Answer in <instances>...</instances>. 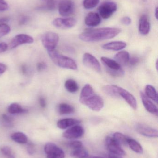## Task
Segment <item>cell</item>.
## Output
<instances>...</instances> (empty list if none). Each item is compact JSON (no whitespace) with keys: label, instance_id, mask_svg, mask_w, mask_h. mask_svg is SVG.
<instances>
[{"label":"cell","instance_id":"obj_1","mask_svg":"<svg viewBox=\"0 0 158 158\" xmlns=\"http://www.w3.org/2000/svg\"><path fill=\"white\" fill-rule=\"evenodd\" d=\"M121 32L118 28L104 27L86 30L79 35L80 40L86 42H95L115 38Z\"/></svg>","mask_w":158,"mask_h":158},{"label":"cell","instance_id":"obj_2","mask_svg":"<svg viewBox=\"0 0 158 158\" xmlns=\"http://www.w3.org/2000/svg\"><path fill=\"white\" fill-rule=\"evenodd\" d=\"M79 101L92 110L99 111L105 106L104 100L101 97L95 93L93 88L90 84H86L82 89Z\"/></svg>","mask_w":158,"mask_h":158},{"label":"cell","instance_id":"obj_3","mask_svg":"<svg viewBox=\"0 0 158 158\" xmlns=\"http://www.w3.org/2000/svg\"><path fill=\"white\" fill-rule=\"evenodd\" d=\"M50 58L58 66L62 68L71 70H77L78 65L77 63L71 58L63 55L60 54L56 50L47 51Z\"/></svg>","mask_w":158,"mask_h":158},{"label":"cell","instance_id":"obj_4","mask_svg":"<svg viewBox=\"0 0 158 158\" xmlns=\"http://www.w3.org/2000/svg\"><path fill=\"white\" fill-rule=\"evenodd\" d=\"M101 60L105 66L106 72L110 76L116 77L124 76V70L122 69L121 66L115 60L105 56L101 57Z\"/></svg>","mask_w":158,"mask_h":158},{"label":"cell","instance_id":"obj_5","mask_svg":"<svg viewBox=\"0 0 158 158\" xmlns=\"http://www.w3.org/2000/svg\"><path fill=\"white\" fill-rule=\"evenodd\" d=\"M59 39L58 34L49 31L43 34L41 37L42 43L47 51H53L55 49Z\"/></svg>","mask_w":158,"mask_h":158},{"label":"cell","instance_id":"obj_6","mask_svg":"<svg viewBox=\"0 0 158 158\" xmlns=\"http://www.w3.org/2000/svg\"><path fill=\"white\" fill-rule=\"evenodd\" d=\"M117 9V4L113 2L107 1L102 3L98 7L99 15L104 19L109 18Z\"/></svg>","mask_w":158,"mask_h":158},{"label":"cell","instance_id":"obj_7","mask_svg":"<svg viewBox=\"0 0 158 158\" xmlns=\"http://www.w3.org/2000/svg\"><path fill=\"white\" fill-rule=\"evenodd\" d=\"M105 145L107 149L110 154L118 156L126 155L125 151L122 148V146L113 138V136H107L105 139Z\"/></svg>","mask_w":158,"mask_h":158},{"label":"cell","instance_id":"obj_8","mask_svg":"<svg viewBox=\"0 0 158 158\" xmlns=\"http://www.w3.org/2000/svg\"><path fill=\"white\" fill-rule=\"evenodd\" d=\"M44 151L47 158H65L63 150L53 143H46L45 146Z\"/></svg>","mask_w":158,"mask_h":158},{"label":"cell","instance_id":"obj_9","mask_svg":"<svg viewBox=\"0 0 158 158\" xmlns=\"http://www.w3.org/2000/svg\"><path fill=\"white\" fill-rule=\"evenodd\" d=\"M75 6L72 0H62L58 5V12L60 15L68 17L74 14Z\"/></svg>","mask_w":158,"mask_h":158},{"label":"cell","instance_id":"obj_10","mask_svg":"<svg viewBox=\"0 0 158 158\" xmlns=\"http://www.w3.org/2000/svg\"><path fill=\"white\" fill-rule=\"evenodd\" d=\"M83 65L97 72L101 71V66L99 61L94 56L89 53H85L82 58Z\"/></svg>","mask_w":158,"mask_h":158},{"label":"cell","instance_id":"obj_11","mask_svg":"<svg viewBox=\"0 0 158 158\" xmlns=\"http://www.w3.org/2000/svg\"><path fill=\"white\" fill-rule=\"evenodd\" d=\"M34 42L33 38L25 34H19L12 39L9 44L10 49L16 48L19 45L24 44H30Z\"/></svg>","mask_w":158,"mask_h":158},{"label":"cell","instance_id":"obj_12","mask_svg":"<svg viewBox=\"0 0 158 158\" xmlns=\"http://www.w3.org/2000/svg\"><path fill=\"white\" fill-rule=\"evenodd\" d=\"M115 87L119 96L122 97L133 109L136 110L137 108V101L133 95L120 86L115 85Z\"/></svg>","mask_w":158,"mask_h":158},{"label":"cell","instance_id":"obj_13","mask_svg":"<svg viewBox=\"0 0 158 158\" xmlns=\"http://www.w3.org/2000/svg\"><path fill=\"white\" fill-rule=\"evenodd\" d=\"M77 20L72 18H58L53 20L52 24L57 28L67 29L74 27L77 24Z\"/></svg>","mask_w":158,"mask_h":158},{"label":"cell","instance_id":"obj_14","mask_svg":"<svg viewBox=\"0 0 158 158\" xmlns=\"http://www.w3.org/2000/svg\"><path fill=\"white\" fill-rule=\"evenodd\" d=\"M84 133L83 128L80 125H74L70 127L63 133V136L68 139H75L81 138Z\"/></svg>","mask_w":158,"mask_h":158},{"label":"cell","instance_id":"obj_15","mask_svg":"<svg viewBox=\"0 0 158 158\" xmlns=\"http://www.w3.org/2000/svg\"><path fill=\"white\" fill-rule=\"evenodd\" d=\"M135 129L139 134L146 137L150 138H156L158 137L157 130L146 124L138 123L135 126Z\"/></svg>","mask_w":158,"mask_h":158},{"label":"cell","instance_id":"obj_16","mask_svg":"<svg viewBox=\"0 0 158 158\" xmlns=\"http://www.w3.org/2000/svg\"><path fill=\"white\" fill-rule=\"evenodd\" d=\"M139 31L143 35H147L150 30V23L149 17L145 14L142 15L139 22Z\"/></svg>","mask_w":158,"mask_h":158},{"label":"cell","instance_id":"obj_17","mask_svg":"<svg viewBox=\"0 0 158 158\" xmlns=\"http://www.w3.org/2000/svg\"><path fill=\"white\" fill-rule=\"evenodd\" d=\"M141 99L144 106L146 110L154 115H157L158 108L155 105L152 101H151L150 98H148L144 93L141 92L140 93Z\"/></svg>","mask_w":158,"mask_h":158},{"label":"cell","instance_id":"obj_18","mask_svg":"<svg viewBox=\"0 0 158 158\" xmlns=\"http://www.w3.org/2000/svg\"><path fill=\"white\" fill-rule=\"evenodd\" d=\"M101 22V18L99 14L94 12H90L87 14L84 19L85 25L90 27H96Z\"/></svg>","mask_w":158,"mask_h":158},{"label":"cell","instance_id":"obj_19","mask_svg":"<svg viewBox=\"0 0 158 158\" xmlns=\"http://www.w3.org/2000/svg\"><path fill=\"white\" fill-rule=\"evenodd\" d=\"M126 46L127 44L125 42L117 41L105 44L102 48L108 51H118L124 49Z\"/></svg>","mask_w":158,"mask_h":158},{"label":"cell","instance_id":"obj_20","mask_svg":"<svg viewBox=\"0 0 158 158\" xmlns=\"http://www.w3.org/2000/svg\"><path fill=\"white\" fill-rule=\"evenodd\" d=\"M81 121L79 120L73 118H65L59 120L57 123L58 127L59 129L64 130L70 128L71 126L78 125L80 123Z\"/></svg>","mask_w":158,"mask_h":158},{"label":"cell","instance_id":"obj_21","mask_svg":"<svg viewBox=\"0 0 158 158\" xmlns=\"http://www.w3.org/2000/svg\"><path fill=\"white\" fill-rule=\"evenodd\" d=\"M130 54L127 51H121L115 55V61L121 66H126L128 64L130 60Z\"/></svg>","mask_w":158,"mask_h":158},{"label":"cell","instance_id":"obj_22","mask_svg":"<svg viewBox=\"0 0 158 158\" xmlns=\"http://www.w3.org/2000/svg\"><path fill=\"white\" fill-rule=\"evenodd\" d=\"M70 156L73 158H87L89 156L87 150L83 146L72 149Z\"/></svg>","mask_w":158,"mask_h":158},{"label":"cell","instance_id":"obj_23","mask_svg":"<svg viewBox=\"0 0 158 158\" xmlns=\"http://www.w3.org/2000/svg\"><path fill=\"white\" fill-rule=\"evenodd\" d=\"M127 145L129 146L133 151L137 154H142L143 152L141 144L137 141L131 137H128Z\"/></svg>","mask_w":158,"mask_h":158},{"label":"cell","instance_id":"obj_24","mask_svg":"<svg viewBox=\"0 0 158 158\" xmlns=\"http://www.w3.org/2000/svg\"><path fill=\"white\" fill-rule=\"evenodd\" d=\"M145 94L148 98L157 103L158 95L156 90L154 86L151 85H147L145 87Z\"/></svg>","mask_w":158,"mask_h":158},{"label":"cell","instance_id":"obj_25","mask_svg":"<svg viewBox=\"0 0 158 158\" xmlns=\"http://www.w3.org/2000/svg\"><path fill=\"white\" fill-rule=\"evenodd\" d=\"M11 138L14 142L18 143L26 144L28 143V138L27 135L20 132H17L12 134Z\"/></svg>","mask_w":158,"mask_h":158},{"label":"cell","instance_id":"obj_26","mask_svg":"<svg viewBox=\"0 0 158 158\" xmlns=\"http://www.w3.org/2000/svg\"><path fill=\"white\" fill-rule=\"evenodd\" d=\"M8 111L11 114H22L26 113L27 110L23 108L19 104L16 103H12L8 108Z\"/></svg>","mask_w":158,"mask_h":158},{"label":"cell","instance_id":"obj_27","mask_svg":"<svg viewBox=\"0 0 158 158\" xmlns=\"http://www.w3.org/2000/svg\"><path fill=\"white\" fill-rule=\"evenodd\" d=\"M75 109L72 106L66 103H61L58 106V111L60 115H67L73 113Z\"/></svg>","mask_w":158,"mask_h":158},{"label":"cell","instance_id":"obj_28","mask_svg":"<svg viewBox=\"0 0 158 158\" xmlns=\"http://www.w3.org/2000/svg\"><path fill=\"white\" fill-rule=\"evenodd\" d=\"M65 88L70 93H74L79 90V85L77 82L73 79H68L65 83Z\"/></svg>","mask_w":158,"mask_h":158},{"label":"cell","instance_id":"obj_29","mask_svg":"<svg viewBox=\"0 0 158 158\" xmlns=\"http://www.w3.org/2000/svg\"><path fill=\"white\" fill-rule=\"evenodd\" d=\"M103 91L107 94L113 98H119L120 97L117 93L115 85H107L103 87Z\"/></svg>","mask_w":158,"mask_h":158},{"label":"cell","instance_id":"obj_30","mask_svg":"<svg viewBox=\"0 0 158 158\" xmlns=\"http://www.w3.org/2000/svg\"><path fill=\"white\" fill-rule=\"evenodd\" d=\"M113 138L121 146L127 145L128 136L119 132H116L113 135Z\"/></svg>","mask_w":158,"mask_h":158},{"label":"cell","instance_id":"obj_31","mask_svg":"<svg viewBox=\"0 0 158 158\" xmlns=\"http://www.w3.org/2000/svg\"><path fill=\"white\" fill-rule=\"evenodd\" d=\"M100 0H83V5L86 9H92L97 6Z\"/></svg>","mask_w":158,"mask_h":158},{"label":"cell","instance_id":"obj_32","mask_svg":"<svg viewBox=\"0 0 158 158\" xmlns=\"http://www.w3.org/2000/svg\"><path fill=\"white\" fill-rule=\"evenodd\" d=\"M1 151L2 155L7 158H15L13 150L7 146H3L2 147Z\"/></svg>","mask_w":158,"mask_h":158},{"label":"cell","instance_id":"obj_33","mask_svg":"<svg viewBox=\"0 0 158 158\" xmlns=\"http://www.w3.org/2000/svg\"><path fill=\"white\" fill-rule=\"evenodd\" d=\"M10 27L6 23L0 24V38L6 36L10 32Z\"/></svg>","mask_w":158,"mask_h":158},{"label":"cell","instance_id":"obj_34","mask_svg":"<svg viewBox=\"0 0 158 158\" xmlns=\"http://www.w3.org/2000/svg\"><path fill=\"white\" fill-rule=\"evenodd\" d=\"M68 146L71 149H75L78 148L83 146V143L79 141H72L69 142L67 144Z\"/></svg>","mask_w":158,"mask_h":158},{"label":"cell","instance_id":"obj_35","mask_svg":"<svg viewBox=\"0 0 158 158\" xmlns=\"http://www.w3.org/2000/svg\"><path fill=\"white\" fill-rule=\"evenodd\" d=\"M2 118L3 123L7 126H11L13 124V119L10 116H7L6 114H3Z\"/></svg>","mask_w":158,"mask_h":158},{"label":"cell","instance_id":"obj_36","mask_svg":"<svg viewBox=\"0 0 158 158\" xmlns=\"http://www.w3.org/2000/svg\"><path fill=\"white\" fill-rule=\"evenodd\" d=\"M8 5L5 0H0V12H3L7 10Z\"/></svg>","mask_w":158,"mask_h":158},{"label":"cell","instance_id":"obj_37","mask_svg":"<svg viewBox=\"0 0 158 158\" xmlns=\"http://www.w3.org/2000/svg\"><path fill=\"white\" fill-rule=\"evenodd\" d=\"M139 62V59L138 57L136 56H133V57H130L129 60L128 64H130L131 66L136 65Z\"/></svg>","mask_w":158,"mask_h":158},{"label":"cell","instance_id":"obj_38","mask_svg":"<svg viewBox=\"0 0 158 158\" xmlns=\"http://www.w3.org/2000/svg\"><path fill=\"white\" fill-rule=\"evenodd\" d=\"M121 22L123 25L129 26L131 23L132 20L130 17L125 16L121 19Z\"/></svg>","mask_w":158,"mask_h":158},{"label":"cell","instance_id":"obj_39","mask_svg":"<svg viewBox=\"0 0 158 158\" xmlns=\"http://www.w3.org/2000/svg\"><path fill=\"white\" fill-rule=\"evenodd\" d=\"M46 7L49 10H53L55 7V3L54 0H48L46 4Z\"/></svg>","mask_w":158,"mask_h":158},{"label":"cell","instance_id":"obj_40","mask_svg":"<svg viewBox=\"0 0 158 158\" xmlns=\"http://www.w3.org/2000/svg\"><path fill=\"white\" fill-rule=\"evenodd\" d=\"M47 68V65L44 62H41V63H38L37 65V69L38 71H42L45 70Z\"/></svg>","mask_w":158,"mask_h":158},{"label":"cell","instance_id":"obj_41","mask_svg":"<svg viewBox=\"0 0 158 158\" xmlns=\"http://www.w3.org/2000/svg\"><path fill=\"white\" fill-rule=\"evenodd\" d=\"M8 47V45L6 43H1L0 44V53L6 52L7 50Z\"/></svg>","mask_w":158,"mask_h":158},{"label":"cell","instance_id":"obj_42","mask_svg":"<svg viewBox=\"0 0 158 158\" xmlns=\"http://www.w3.org/2000/svg\"><path fill=\"white\" fill-rule=\"evenodd\" d=\"M39 103H40V106L43 108H44L46 107V103L45 98H44L40 97L39 98Z\"/></svg>","mask_w":158,"mask_h":158},{"label":"cell","instance_id":"obj_43","mask_svg":"<svg viewBox=\"0 0 158 158\" xmlns=\"http://www.w3.org/2000/svg\"><path fill=\"white\" fill-rule=\"evenodd\" d=\"M7 69V66L6 65L2 63H0V76L2 75Z\"/></svg>","mask_w":158,"mask_h":158},{"label":"cell","instance_id":"obj_44","mask_svg":"<svg viewBox=\"0 0 158 158\" xmlns=\"http://www.w3.org/2000/svg\"><path fill=\"white\" fill-rule=\"evenodd\" d=\"M28 151L30 155H32L34 153V148L32 143L29 144L28 147Z\"/></svg>","mask_w":158,"mask_h":158},{"label":"cell","instance_id":"obj_45","mask_svg":"<svg viewBox=\"0 0 158 158\" xmlns=\"http://www.w3.org/2000/svg\"><path fill=\"white\" fill-rule=\"evenodd\" d=\"M9 18L7 17L1 18H0V24L2 23H5L9 21Z\"/></svg>","mask_w":158,"mask_h":158},{"label":"cell","instance_id":"obj_46","mask_svg":"<svg viewBox=\"0 0 158 158\" xmlns=\"http://www.w3.org/2000/svg\"><path fill=\"white\" fill-rule=\"evenodd\" d=\"M28 19L27 18V17H23L21 19H20L19 23L21 24H24V23H26V22L28 21Z\"/></svg>","mask_w":158,"mask_h":158},{"label":"cell","instance_id":"obj_47","mask_svg":"<svg viewBox=\"0 0 158 158\" xmlns=\"http://www.w3.org/2000/svg\"><path fill=\"white\" fill-rule=\"evenodd\" d=\"M21 71L23 74H26L27 72V69L26 65H22L21 67Z\"/></svg>","mask_w":158,"mask_h":158},{"label":"cell","instance_id":"obj_48","mask_svg":"<svg viewBox=\"0 0 158 158\" xmlns=\"http://www.w3.org/2000/svg\"><path fill=\"white\" fill-rule=\"evenodd\" d=\"M109 158H122L120 157V156L113 155L112 154H109Z\"/></svg>","mask_w":158,"mask_h":158},{"label":"cell","instance_id":"obj_49","mask_svg":"<svg viewBox=\"0 0 158 158\" xmlns=\"http://www.w3.org/2000/svg\"><path fill=\"white\" fill-rule=\"evenodd\" d=\"M158 7H156V10H155V17H156V19H158Z\"/></svg>","mask_w":158,"mask_h":158},{"label":"cell","instance_id":"obj_50","mask_svg":"<svg viewBox=\"0 0 158 158\" xmlns=\"http://www.w3.org/2000/svg\"><path fill=\"white\" fill-rule=\"evenodd\" d=\"M87 158H105L102 157L96 156H91V157H90Z\"/></svg>","mask_w":158,"mask_h":158}]
</instances>
